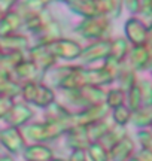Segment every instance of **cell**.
Wrapping results in <instances>:
<instances>
[{"instance_id":"14","label":"cell","mask_w":152,"mask_h":161,"mask_svg":"<svg viewBox=\"0 0 152 161\" xmlns=\"http://www.w3.org/2000/svg\"><path fill=\"white\" fill-rule=\"evenodd\" d=\"M24 25L23 17L18 14V11H8L3 14L0 19V37L8 35H14Z\"/></svg>"},{"instance_id":"23","label":"cell","mask_w":152,"mask_h":161,"mask_svg":"<svg viewBox=\"0 0 152 161\" xmlns=\"http://www.w3.org/2000/svg\"><path fill=\"white\" fill-rule=\"evenodd\" d=\"M23 134L24 140H31V142H43L46 140V128L45 122H37L31 125H23L19 130Z\"/></svg>"},{"instance_id":"52","label":"cell","mask_w":152,"mask_h":161,"mask_svg":"<svg viewBox=\"0 0 152 161\" xmlns=\"http://www.w3.org/2000/svg\"><path fill=\"white\" fill-rule=\"evenodd\" d=\"M0 51H2V49H0Z\"/></svg>"},{"instance_id":"22","label":"cell","mask_w":152,"mask_h":161,"mask_svg":"<svg viewBox=\"0 0 152 161\" xmlns=\"http://www.w3.org/2000/svg\"><path fill=\"white\" fill-rule=\"evenodd\" d=\"M130 122L139 130L149 128L152 125V108L151 106H142L137 110L131 112V121Z\"/></svg>"},{"instance_id":"37","label":"cell","mask_w":152,"mask_h":161,"mask_svg":"<svg viewBox=\"0 0 152 161\" xmlns=\"http://www.w3.org/2000/svg\"><path fill=\"white\" fill-rule=\"evenodd\" d=\"M136 139L140 145V149L151 151L152 152V133L149 128H143V130H137L136 133Z\"/></svg>"},{"instance_id":"34","label":"cell","mask_w":152,"mask_h":161,"mask_svg":"<svg viewBox=\"0 0 152 161\" xmlns=\"http://www.w3.org/2000/svg\"><path fill=\"white\" fill-rule=\"evenodd\" d=\"M125 104H127V108L131 112H134V110H137L139 108L143 106V103H142V94H140V90H139L137 84L131 90H128V91L125 92Z\"/></svg>"},{"instance_id":"27","label":"cell","mask_w":152,"mask_h":161,"mask_svg":"<svg viewBox=\"0 0 152 161\" xmlns=\"http://www.w3.org/2000/svg\"><path fill=\"white\" fill-rule=\"evenodd\" d=\"M54 102H55V94H54V91L51 90V86L37 82L33 104L39 106V108H48V106L51 103H54Z\"/></svg>"},{"instance_id":"5","label":"cell","mask_w":152,"mask_h":161,"mask_svg":"<svg viewBox=\"0 0 152 161\" xmlns=\"http://www.w3.org/2000/svg\"><path fill=\"white\" fill-rule=\"evenodd\" d=\"M125 63L128 64L136 73H137V72L149 70L151 63H152V51L146 45L131 46L128 55L125 58Z\"/></svg>"},{"instance_id":"12","label":"cell","mask_w":152,"mask_h":161,"mask_svg":"<svg viewBox=\"0 0 152 161\" xmlns=\"http://www.w3.org/2000/svg\"><path fill=\"white\" fill-rule=\"evenodd\" d=\"M24 137L19 128H15V127H9L6 130H2L0 131V143L5 146L6 149L12 152V154H17L24 148Z\"/></svg>"},{"instance_id":"15","label":"cell","mask_w":152,"mask_h":161,"mask_svg":"<svg viewBox=\"0 0 152 161\" xmlns=\"http://www.w3.org/2000/svg\"><path fill=\"white\" fill-rule=\"evenodd\" d=\"M67 143L73 151H85L90 146V137H88L87 127H72L67 131Z\"/></svg>"},{"instance_id":"1","label":"cell","mask_w":152,"mask_h":161,"mask_svg":"<svg viewBox=\"0 0 152 161\" xmlns=\"http://www.w3.org/2000/svg\"><path fill=\"white\" fill-rule=\"evenodd\" d=\"M111 31V19L106 15L84 18L76 25V33L90 40H103Z\"/></svg>"},{"instance_id":"13","label":"cell","mask_w":152,"mask_h":161,"mask_svg":"<svg viewBox=\"0 0 152 161\" xmlns=\"http://www.w3.org/2000/svg\"><path fill=\"white\" fill-rule=\"evenodd\" d=\"M81 100L85 108L90 106H95V104H103L106 100V91L100 86H91V85H84L78 88Z\"/></svg>"},{"instance_id":"26","label":"cell","mask_w":152,"mask_h":161,"mask_svg":"<svg viewBox=\"0 0 152 161\" xmlns=\"http://www.w3.org/2000/svg\"><path fill=\"white\" fill-rule=\"evenodd\" d=\"M112 127L113 125L111 124V121L107 119V118H105V119H101V121H97V122H94L91 125H88L87 131H88L90 142H91V143H93V142H100Z\"/></svg>"},{"instance_id":"32","label":"cell","mask_w":152,"mask_h":161,"mask_svg":"<svg viewBox=\"0 0 152 161\" xmlns=\"http://www.w3.org/2000/svg\"><path fill=\"white\" fill-rule=\"evenodd\" d=\"M91 161H109V149H106L100 142H93L87 148Z\"/></svg>"},{"instance_id":"28","label":"cell","mask_w":152,"mask_h":161,"mask_svg":"<svg viewBox=\"0 0 152 161\" xmlns=\"http://www.w3.org/2000/svg\"><path fill=\"white\" fill-rule=\"evenodd\" d=\"M73 66H61V67H51L45 72V80H48L49 85L54 86H60V84L63 82L66 76L70 73V70ZM48 85V86H49Z\"/></svg>"},{"instance_id":"46","label":"cell","mask_w":152,"mask_h":161,"mask_svg":"<svg viewBox=\"0 0 152 161\" xmlns=\"http://www.w3.org/2000/svg\"><path fill=\"white\" fill-rule=\"evenodd\" d=\"M128 161H139V158H137V157H136V154H134V155L131 157V158H130Z\"/></svg>"},{"instance_id":"10","label":"cell","mask_w":152,"mask_h":161,"mask_svg":"<svg viewBox=\"0 0 152 161\" xmlns=\"http://www.w3.org/2000/svg\"><path fill=\"white\" fill-rule=\"evenodd\" d=\"M136 154L134 140L125 136L122 140H119L117 145H113L109 149V161H128Z\"/></svg>"},{"instance_id":"24","label":"cell","mask_w":152,"mask_h":161,"mask_svg":"<svg viewBox=\"0 0 152 161\" xmlns=\"http://www.w3.org/2000/svg\"><path fill=\"white\" fill-rule=\"evenodd\" d=\"M18 94H21V85L15 80H12L11 73L0 72V96L12 98Z\"/></svg>"},{"instance_id":"39","label":"cell","mask_w":152,"mask_h":161,"mask_svg":"<svg viewBox=\"0 0 152 161\" xmlns=\"http://www.w3.org/2000/svg\"><path fill=\"white\" fill-rule=\"evenodd\" d=\"M12 98L5 97V96H0V118H5L6 114L11 110L12 108Z\"/></svg>"},{"instance_id":"36","label":"cell","mask_w":152,"mask_h":161,"mask_svg":"<svg viewBox=\"0 0 152 161\" xmlns=\"http://www.w3.org/2000/svg\"><path fill=\"white\" fill-rule=\"evenodd\" d=\"M137 85H139V90H140L143 106H151L152 108V80L139 79Z\"/></svg>"},{"instance_id":"21","label":"cell","mask_w":152,"mask_h":161,"mask_svg":"<svg viewBox=\"0 0 152 161\" xmlns=\"http://www.w3.org/2000/svg\"><path fill=\"white\" fill-rule=\"evenodd\" d=\"M46 115H48V119L46 121H58V122H64L67 125L72 128V122H70V118H72V114L70 110L67 109L66 106L60 103H51L49 106L46 108Z\"/></svg>"},{"instance_id":"17","label":"cell","mask_w":152,"mask_h":161,"mask_svg":"<svg viewBox=\"0 0 152 161\" xmlns=\"http://www.w3.org/2000/svg\"><path fill=\"white\" fill-rule=\"evenodd\" d=\"M29 46V39L24 35H8L0 37V49L3 48L8 52H23Z\"/></svg>"},{"instance_id":"35","label":"cell","mask_w":152,"mask_h":161,"mask_svg":"<svg viewBox=\"0 0 152 161\" xmlns=\"http://www.w3.org/2000/svg\"><path fill=\"white\" fill-rule=\"evenodd\" d=\"M105 6H106V17L109 19L119 18L124 11L122 0H105Z\"/></svg>"},{"instance_id":"44","label":"cell","mask_w":152,"mask_h":161,"mask_svg":"<svg viewBox=\"0 0 152 161\" xmlns=\"http://www.w3.org/2000/svg\"><path fill=\"white\" fill-rule=\"evenodd\" d=\"M145 45L149 48L152 51V23L148 24V31H146V42H145Z\"/></svg>"},{"instance_id":"4","label":"cell","mask_w":152,"mask_h":161,"mask_svg":"<svg viewBox=\"0 0 152 161\" xmlns=\"http://www.w3.org/2000/svg\"><path fill=\"white\" fill-rule=\"evenodd\" d=\"M66 3L69 5L70 11L84 18L106 15L105 0H66Z\"/></svg>"},{"instance_id":"40","label":"cell","mask_w":152,"mask_h":161,"mask_svg":"<svg viewBox=\"0 0 152 161\" xmlns=\"http://www.w3.org/2000/svg\"><path fill=\"white\" fill-rule=\"evenodd\" d=\"M122 3H124V8H125L130 14L137 15L139 6H140V0H122Z\"/></svg>"},{"instance_id":"49","label":"cell","mask_w":152,"mask_h":161,"mask_svg":"<svg viewBox=\"0 0 152 161\" xmlns=\"http://www.w3.org/2000/svg\"><path fill=\"white\" fill-rule=\"evenodd\" d=\"M149 131H151V133H152V125H151V127H149Z\"/></svg>"},{"instance_id":"41","label":"cell","mask_w":152,"mask_h":161,"mask_svg":"<svg viewBox=\"0 0 152 161\" xmlns=\"http://www.w3.org/2000/svg\"><path fill=\"white\" fill-rule=\"evenodd\" d=\"M17 2L18 0H0V11L3 12V14L11 11L12 8L17 5Z\"/></svg>"},{"instance_id":"9","label":"cell","mask_w":152,"mask_h":161,"mask_svg":"<svg viewBox=\"0 0 152 161\" xmlns=\"http://www.w3.org/2000/svg\"><path fill=\"white\" fill-rule=\"evenodd\" d=\"M82 79H84V85L100 86V88L105 85H111L115 80L113 76L103 66L97 69H82Z\"/></svg>"},{"instance_id":"16","label":"cell","mask_w":152,"mask_h":161,"mask_svg":"<svg viewBox=\"0 0 152 161\" xmlns=\"http://www.w3.org/2000/svg\"><path fill=\"white\" fill-rule=\"evenodd\" d=\"M36 35L39 36V42L42 45H49V43H52L55 40L61 39V27H60L58 21H55L52 18L51 21L43 24L42 29Z\"/></svg>"},{"instance_id":"11","label":"cell","mask_w":152,"mask_h":161,"mask_svg":"<svg viewBox=\"0 0 152 161\" xmlns=\"http://www.w3.org/2000/svg\"><path fill=\"white\" fill-rule=\"evenodd\" d=\"M31 116H33V110L30 109L27 104L17 103V104H12L11 110L6 114L5 119L11 127L18 128V127L25 125L31 119Z\"/></svg>"},{"instance_id":"51","label":"cell","mask_w":152,"mask_h":161,"mask_svg":"<svg viewBox=\"0 0 152 161\" xmlns=\"http://www.w3.org/2000/svg\"><path fill=\"white\" fill-rule=\"evenodd\" d=\"M61 2H66V0H61Z\"/></svg>"},{"instance_id":"31","label":"cell","mask_w":152,"mask_h":161,"mask_svg":"<svg viewBox=\"0 0 152 161\" xmlns=\"http://www.w3.org/2000/svg\"><path fill=\"white\" fill-rule=\"evenodd\" d=\"M105 104L109 109H115L118 106L125 104V91H122L119 86L118 88H112L109 91H106V100Z\"/></svg>"},{"instance_id":"2","label":"cell","mask_w":152,"mask_h":161,"mask_svg":"<svg viewBox=\"0 0 152 161\" xmlns=\"http://www.w3.org/2000/svg\"><path fill=\"white\" fill-rule=\"evenodd\" d=\"M109 108L103 104H95V106H90V108H85L84 110L78 112V114H72L70 122L72 127H88L97 122V121L105 119L107 114H109Z\"/></svg>"},{"instance_id":"47","label":"cell","mask_w":152,"mask_h":161,"mask_svg":"<svg viewBox=\"0 0 152 161\" xmlns=\"http://www.w3.org/2000/svg\"><path fill=\"white\" fill-rule=\"evenodd\" d=\"M51 161H64V160H61V158H52Z\"/></svg>"},{"instance_id":"43","label":"cell","mask_w":152,"mask_h":161,"mask_svg":"<svg viewBox=\"0 0 152 161\" xmlns=\"http://www.w3.org/2000/svg\"><path fill=\"white\" fill-rule=\"evenodd\" d=\"M136 157L139 158V161H152V152L151 151L139 149L136 152Z\"/></svg>"},{"instance_id":"8","label":"cell","mask_w":152,"mask_h":161,"mask_svg":"<svg viewBox=\"0 0 152 161\" xmlns=\"http://www.w3.org/2000/svg\"><path fill=\"white\" fill-rule=\"evenodd\" d=\"M29 54H30V61L35 63L37 66V69L42 70V72H46L48 69H51L54 64H55V60H57L49 52L48 46L42 45V43L31 46L29 49Z\"/></svg>"},{"instance_id":"42","label":"cell","mask_w":152,"mask_h":161,"mask_svg":"<svg viewBox=\"0 0 152 161\" xmlns=\"http://www.w3.org/2000/svg\"><path fill=\"white\" fill-rule=\"evenodd\" d=\"M69 161H87V155H85V151H79L76 149L72 152Z\"/></svg>"},{"instance_id":"19","label":"cell","mask_w":152,"mask_h":161,"mask_svg":"<svg viewBox=\"0 0 152 161\" xmlns=\"http://www.w3.org/2000/svg\"><path fill=\"white\" fill-rule=\"evenodd\" d=\"M115 80L119 84V88H121L122 91L127 92L128 90H131V88L137 84L139 79H137V73L124 61L122 66H121V69H119V72H118L117 78H115Z\"/></svg>"},{"instance_id":"6","label":"cell","mask_w":152,"mask_h":161,"mask_svg":"<svg viewBox=\"0 0 152 161\" xmlns=\"http://www.w3.org/2000/svg\"><path fill=\"white\" fill-rule=\"evenodd\" d=\"M48 49L52 54L55 58H64V60H75V58H79L82 52V46L72 39H58L49 43Z\"/></svg>"},{"instance_id":"33","label":"cell","mask_w":152,"mask_h":161,"mask_svg":"<svg viewBox=\"0 0 152 161\" xmlns=\"http://www.w3.org/2000/svg\"><path fill=\"white\" fill-rule=\"evenodd\" d=\"M112 121L115 122V125L125 127L131 121V110L127 108V104L118 106L115 109H112Z\"/></svg>"},{"instance_id":"45","label":"cell","mask_w":152,"mask_h":161,"mask_svg":"<svg viewBox=\"0 0 152 161\" xmlns=\"http://www.w3.org/2000/svg\"><path fill=\"white\" fill-rule=\"evenodd\" d=\"M0 161H14L11 158V157H2V158H0Z\"/></svg>"},{"instance_id":"38","label":"cell","mask_w":152,"mask_h":161,"mask_svg":"<svg viewBox=\"0 0 152 161\" xmlns=\"http://www.w3.org/2000/svg\"><path fill=\"white\" fill-rule=\"evenodd\" d=\"M137 17L146 24L152 23V0H140V6H139V12Z\"/></svg>"},{"instance_id":"18","label":"cell","mask_w":152,"mask_h":161,"mask_svg":"<svg viewBox=\"0 0 152 161\" xmlns=\"http://www.w3.org/2000/svg\"><path fill=\"white\" fill-rule=\"evenodd\" d=\"M15 75L18 79L25 80V82H37L42 78V70L37 69V66L31 61H25L24 60L21 64H18L15 67Z\"/></svg>"},{"instance_id":"30","label":"cell","mask_w":152,"mask_h":161,"mask_svg":"<svg viewBox=\"0 0 152 161\" xmlns=\"http://www.w3.org/2000/svg\"><path fill=\"white\" fill-rule=\"evenodd\" d=\"M23 61V52H8L6 55H0V72L11 73L12 70H15V67Z\"/></svg>"},{"instance_id":"20","label":"cell","mask_w":152,"mask_h":161,"mask_svg":"<svg viewBox=\"0 0 152 161\" xmlns=\"http://www.w3.org/2000/svg\"><path fill=\"white\" fill-rule=\"evenodd\" d=\"M24 158L27 161H51L54 158L52 149L45 145H31L24 149Z\"/></svg>"},{"instance_id":"50","label":"cell","mask_w":152,"mask_h":161,"mask_svg":"<svg viewBox=\"0 0 152 161\" xmlns=\"http://www.w3.org/2000/svg\"><path fill=\"white\" fill-rule=\"evenodd\" d=\"M149 70H151V72H152V63H151V67H149Z\"/></svg>"},{"instance_id":"48","label":"cell","mask_w":152,"mask_h":161,"mask_svg":"<svg viewBox=\"0 0 152 161\" xmlns=\"http://www.w3.org/2000/svg\"><path fill=\"white\" fill-rule=\"evenodd\" d=\"M2 17H3V12L0 11V19H2Z\"/></svg>"},{"instance_id":"7","label":"cell","mask_w":152,"mask_h":161,"mask_svg":"<svg viewBox=\"0 0 152 161\" xmlns=\"http://www.w3.org/2000/svg\"><path fill=\"white\" fill-rule=\"evenodd\" d=\"M109 54H111V39H103L95 40L85 49H82L79 58L82 60V63H94L99 60H106Z\"/></svg>"},{"instance_id":"3","label":"cell","mask_w":152,"mask_h":161,"mask_svg":"<svg viewBox=\"0 0 152 161\" xmlns=\"http://www.w3.org/2000/svg\"><path fill=\"white\" fill-rule=\"evenodd\" d=\"M146 31H148V24L145 21H142L137 15H131L124 24V33H125L124 37L127 39V42L131 46L145 45Z\"/></svg>"},{"instance_id":"29","label":"cell","mask_w":152,"mask_h":161,"mask_svg":"<svg viewBox=\"0 0 152 161\" xmlns=\"http://www.w3.org/2000/svg\"><path fill=\"white\" fill-rule=\"evenodd\" d=\"M125 136H128V134H127V130H125V127L115 125V127H112L111 130L106 133V136L100 140V143L103 145L106 149H111L113 145H117L118 142H119V140H122Z\"/></svg>"},{"instance_id":"25","label":"cell","mask_w":152,"mask_h":161,"mask_svg":"<svg viewBox=\"0 0 152 161\" xmlns=\"http://www.w3.org/2000/svg\"><path fill=\"white\" fill-rule=\"evenodd\" d=\"M130 48H131V45L127 42L125 37H117V39L111 40V54H109V57L119 61V63H124L130 52Z\"/></svg>"}]
</instances>
